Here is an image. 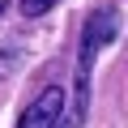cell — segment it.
<instances>
[{
	"instance_id": "4",
	"label": "cell",
	"mask_w": 128,
	"mask_h": 128,
	"mask_svg": "<svg viewBox=\"0 0 128 128\" xmlns=\"http://www.w3.org/2000/svg\"><path fill=\"white\" fill-rule=\"evenodd\" d=\"M4 4H9V0H0V13H4Z\"/></svg>"
},
{
	"instance_id": "1",
	"label": "cell",
	"mask_w": 128,
	"mask_h": 128,
	"mask_svg": "<svg viewBox=\"0 0 128 128\" xmlns=\"http://www.w3.org/2000/svg\"><path fill=\"white\" fill-rule=\"evenodd\" d=\"M120 38V9L115 4H98L86 26H81V43H77V68H73V98H64V111L56 120V128H86L90 115V73L102 47H111Z\"/></svg>"
},
{
	"instance_id": "3",
	"label": "cell",
	"mask_w": 128,
	"mask_h": 128,
	"mask_svg": "<svg viewBox=\"0 0 128 128\" xmlns=\"http://www.w3.org/2000/svg\"><path fill=\"white\" fill-rule=\"evenodd\" d=\"M51 4H60V0H17V9H22V17H43Z\"/></svg>"
},
{
	"instance_id": "2",
	"label": "cell",
	"mask_w": 128,
	"mask_h": 128,
	"mask_svg": "<svg viewBox=\"0 0 128 128\" xmlns=\"http://www.w3.org/2000/svg\"><path fill=\"white\" fill-rule=\"evenodd\" d=\"M64 94L60 86H43L38 90V98L22 111V120H17V128H56V120H60V111H64Z\"/></svg>"
}]
</instances>
